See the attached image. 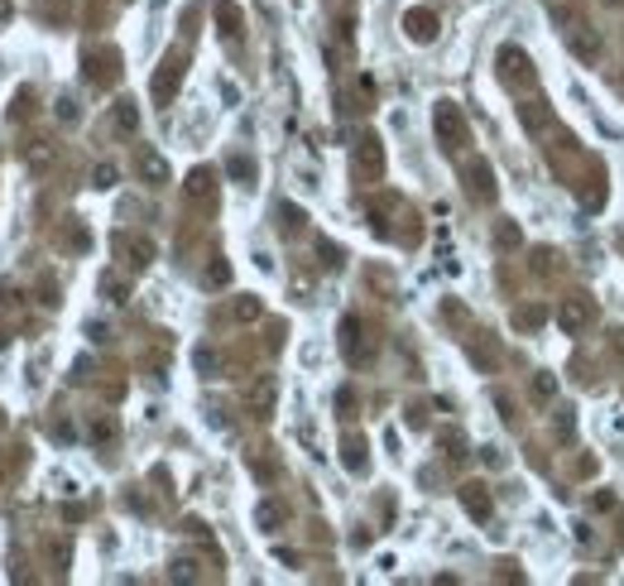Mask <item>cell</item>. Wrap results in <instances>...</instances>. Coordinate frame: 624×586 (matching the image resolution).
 <instances>
[{"label":"cell","mask_w":624,"mask_h":586,"mask_svg":"<svg viewBox=\"0 0 624 586\" xmlns=\"http://www.w3.org/2000/svg\"><path fill=\"white\" fill-rule=\"evenodd\" d=\"M173 577H183V582H193V563L183 558V563H173Z\"/></svg>","instance_id":"26"},{"label":"cell","mask_w":624,"mask_h":586,"mask_svg":"<svg viewBox=\"0 0 624 586\" xmlns=\"http://www.w3.org/2000/svg\"><path fill=\"white\" fill-rule=\"evenodd\" d=\"M255 524H260L264 533H274V529L284 524V504H274V500H264V504H255Z\"/></svg>","instance_id":"12"},{"label":"cell","mask_w":624,"mask_h":586,"mask_svg":"<svg viewBox=\"0 0 624 586\" xmlns=\"http://www.w3.org/2000/svg\"><path fill=\"white\" fill-rule=\"evenodd\" d=\"M432 125H437V140H442L447 149H461V144H466V120H461V111H456L451 101H437Z\"/></svg>","instance_id":"2"},{"label":"cell","mask_w":624,"mask_h":586,"mask_svg":"<svg viewBox=\"0 0 624 586\" xmlns=\"http://www.w3.org/2000/svg\"><path fill=\"white\" fill-rule=\"evenodd\" d=\"M543 322V308H519L514 312V327H538Z\"/></svg>","instance_id":"20"},{"label":"cell","mask_w":624,"mask_h":586,"mask_svg":"<svg viewBox=\"0 0 624 586\" xmlns=\"http://www.w3.org/2000/svg\"><path fill=\"white\" fill-rule=\"evenodd\" d=\"M355 337H360V322H355V317H346V322H341V346H346V356H351V361H365V346H360Z\"/></svg>","instance_id":"11"},{"label":"cell","mask_w":624,"mask_h":586,"mask_svg":"<svg viewBox=\"0 0 624 586\" xmlns=\"http://www.w3.org/2000/svg\"><path fill=\"white\" fill-rule=\"evenodd\" d=\"M0 346H5V337H0Z\"/></svg>","instance_id":"29"},{"label":"cell","mask_w":624,"mask_h":586,"mask_svg":"<svg viewBox=\"0 0 624 586\" xmlns=\"http://www.w3.org/2000/svg\"><path fill=\"white\" fill-rule=\"evenodd\" d=\"M461 504H466V514H471V519H480V524H485V519H490V509H495V504H490V490L476 486V481H471V486H461Z\"/></svg>","instance_id":"7"},{"label":"cell","mask_w":624,"mask_h":586,"mask_svg":"<svg viewBox=\"0 0 624 586\" xmlns=\"http://www.w3.org/2000/svg\"><path fill=\"white\" fill-rule=\"evenodd\" d=\"M404 29H409L413 44H432V39H437V10H427V5L409 10V15H404Z\"/></svg>","instance_id":"5"},{"label":"cell","mask_w":624,"mask_h":586,"mask_svg":"<svg viewBox=\"0 0 624 586\" xmlns=\"http://www.w3.org/2000/svg\"><path fill=\"white\" fill-rule=\"evenodd\" d=\"M226 279H231V270H226V265H211V274H207V284H226Z\"/></svg>","instance_id":"25"},{"label":"cell","mask_w":624,"mask_h":586,"mask_svg":"<svg viewBox=\"0 0 624 586\" xmlns=\"http://www.w3.org/2000/svg\"><path fill=\"white\" fill-rule=\"evenodd\" d=\"M231 312H235V322H255V317H260V298H250V293H245V298H235V308H231Z\"/></svg>","instance_id":"17"},{"label":"cell","mask_w":624,"mask_h":586,"mask_svg":"<svg viewBox=\"0 0 624 586\" xmlns=\"http://www.w3.org/2000/svg\"><path fill=\"white\" fill-rule=\"evenodd\" d=\"M231 173H235V178H250L255 169H250V159H240V154H235V159H231Z\"/></svg>","instance_id":"24"},{"label":"cell","mask_w":624,"mask_h":586,"mask_svg":"<svg viewBox=\"0 0 624 586\" xmlns=\"http://www.w3.org/2000/svg\"><path fill=\"white\" fill-rule=\"evenodd\" d=\"M178 82H183V58L173 53V58H164V68H159V77H154V97H159V101H168Z\"/></svg>","instance_id":"6"},{"label":"cell","mask_w":624,"mask_h":586,"mask_svg":"<svg viewBox=\"0 0 624 586\" xmlns=\"http://www.w3.org/2000/svg\"><path fill=\"white\" fill-rule=\"evenodd\" d=\"M466 193L471 202H495V173H490V164L485 159H476V164H466Z\"/></svg>","instance_id":"4"},{"label":"cell","mask_w":624,"mask_h":586,"mask_svg":"<svg viewBox=\"0 0 624 586\" xmlns=\"http://www.w3.org/2000/svg\"><path fill=\"white\" fill-rule=\"evenodd\" d=\"M519 120H523V130H533V135H538V130H547V125H552V111L533 101V106H519Z\"/></svg>","instance_id":"10"},{"label":"cell","mask_w":624,"mask_h":586,"mask_svg":"<svg viewBox=\"0 0 624 586\" xmlns=\"http://www.w3.org/2000/svg\"><path fill=\"white\" fill-rule=\"evenodd\" d=\"M115 130H120V135H135V130H139V111H135V101H115Z\"/></svg>","instance_id":"14"},{"label":"cell","mask_w":624,"mask_h":586,"mask_svg":"<svg viewBox=\"0 0 624 586\" xmlns=\"http://www.w3.org/2000/svg\"><path fill=\"white\" fill-rule=\"evenodd\" d=\"M10 10H14V5H10V0H0V19H10Z\"/></svg>","instance_id":"28"},{"label":"cell","mask_w":624,"mask_h":586,"mask_svg":"<svg viewBox=\"0 0 624 586\" xmlns=\"http://www.w3.org/2000/svg\"><path fill=\"white\" fill-rule=\"evenodd\" d=\"M610 5H620V0H610Z\"/></svg>","instance_id":"30"},{"label":"cell","mask_w":624,"mask_h":586,"mask_svg":"<svg viewBox=\"0 0 624 586\" xmlns=\"http://www.w3.org/2000/svg\"><path fill=\"white\" fill-rule=\"evenodd\" d=\"M188 193H193V197H207V193H211V169H193V178H188Z\"/></svg>","instance_id":"19"},{"label":"cell","mask_w":624,"mask_h":586,"mask_svg":"<svg viewBox=\"0 0 624 586\" xmlns=\"http://www.w3.org/2000/svg\"><path fill=\"white\" fill-rule=\"evenodd\" d=\"M135 173H139V183H149V188H164L173 173H168V159L159 154V149H139L135 154Z\"/></svg>","instance_id":"3"},{"label":"cell","mask_w":624,"mask_h":586,"mask_svg":"<svg viewBox=\"0 0 624 586\" xmlns=\"http://www.w3.org/2000/svg\"><path fill=\"white\" fill-rule=\"evenodd\" d=\"M125 255H130L135 270H144V265L154 260V245H149V240H125Z\"/></svg>","instance_id":"16"},{"label":"cell","mask_w":624,"mask_h":586,"mask_svg":"<svg viewBox=\"0 0 624 586\" xmlns=\"http://www.w3.org/2000/svg\"><path fill=\"white\" fill-rule=\"evenodd\" d=\"M523 245V231H519V221H495V250H519Z\"/></svg>","instance_id":"9"},{"label":"cell","mask_w":624,"mask_h":586,"mask_svg":"<svg viewBox=\"0 0 624 586\" xmlns=\"http://www.w3.org/2000/svg\"><path fill=\"white\" fill-rule=\"evenodd\" d=\"M533 399H538V404H552V399H557V375L538 370V375H533Z\"/></svg>","instance_id":"15"},{"label":"cell","mask_w":624,"mask_h":586,"mask_svg":"<svg viewBox=\"0 0 624 586\" xmlns=\"http://www.w3.org/2000/svg\"><path fill=\"white\" fill-rule=\"evenodd\" d=\"M92 183H97V188H115V164H97Z\"/></svg>","instance_id":"21"},{"label":"cell","mask_w":624,"mask_h":586,"mask_svg":"<svg viewBox=\"0 0 624 586\" xmlns=\"http://www.w3.org/2000/svg\"><path fill=\"white\" fill-rule=\"evenodd\" d=\"M250 408H255L260 418H269V408H274V380H260V385L250 390Z\"/></svg>","instance_id":"13"},{"label":"cell","mask_w":624,"mask_h":586,"mask_svg":"<svg viewBox=\"0 0 624 586\" xmlns=\"http://www.w3.org/2000/svg\"><path fill=\"white\" fill-rule=\"evenodd\" d=\"M360 164H365L370 173H380V164H384V159H380V149H375V140H365V154H360Z\"/></svg>","instance_id":"22"},{"label":"cell","mask_w":624,"mask_h":586,"mask_svg":"<svg viewBox=\"0 0 624 586\" xmlns=\"http://www.w3.org/2000/svg\"><path fill=\"white\" fill-rule=\"evenodd\" d=\"M346 466L351 471H365V442L360 437H346Z\"/></svg>","instance_id":"18"},{"label":"cell","mask_w":624,"mask_h":586,"mask_svg":"<svg viewBox=\"0 0 624 586\" xmlns=\"http://www.w3.org/2000/svg\"><path fill=\"white\" fill-rule=\"evenodd\" d=\"M591 322H596V303H591L586 293L562 298V308H557V327H562V337H581Z\"/></svg>","instance_id":"1"},{"label":"cell","mask_w":624,"mask_h":586,"mask_svg":"<svg viewBox=\"0 0 624 586\" xmlns=\"http://www.w3.org/2000/svg\"><path fill=\"white\" fill-rule=\"evenodd\" d=\"M567 48H572L576 58L596 63V58H601V34H591V29H567Z\"/></svg>","instance_id":"8"},{"label":"cell","mask_w":624,"mask_h":586,"mask_svg":"<svg viewBox=\"0 0 624 586\" xmlns=\"http://www.w3.org/2000/svg\"><path fill=\"white\" fill-rule=\"evenodd\" d=\"M101 289L110 293V303H125V284H120L115 274H106V279H101Z\"/></svg>","instance_id":"23"},{"label":"cell","mask_w":624,"mask_h":586,"mask_svg":"<svg viewBox=\"0 0 624 586\" xmlns=\"http://www.w3.org/2000/svg\"><path fill=\"white\" fill-rule=\"evenodd\" d=\"M58 115H63V120H77V106H72V101L63 97V101H58Z\"/></svg>","instance_id":"27"}]
</instances>
